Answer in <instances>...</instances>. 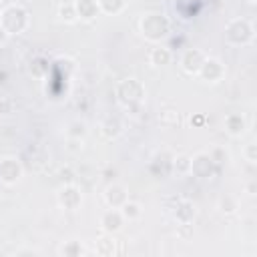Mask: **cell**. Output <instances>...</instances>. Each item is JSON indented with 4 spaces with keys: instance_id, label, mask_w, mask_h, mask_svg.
Listing matches in <instances>:
<instances>
[{
    "instance_id": "obj_1",
    "label": "cell",
    "mask_w": 257,
    "mask_h": 257,
    "mask_svg": "<svg viewBox=\"0 0 257 257\" xmlns=\"http://www.w3.org/2000/svg\"><path fill=\"white\" fill-rule=\"evenodd\" d=\"M169 28H171L169 18L165 14H161V12H147L139 20L141 34L151 42H159L161 38H165L169 34Z\"/></svg>"
},
{
    "instance_id": "obj_2",
    "label": "cell",
    "mask_w": 257,
    "mask_h": 257,
    "mask_svg": "<svg viewBox=\"0 0 257 257\" xmlns=\"http://www.w3.org/2000/svg\"><path fill=\"white\" fill-rule=\"evenodd\" d=\"M0 26L6 30L8 36L12 34H20L26 30L28 26V12L20 6V4H10L6 8H2L0 12Z\"/></svg>"
},
{
    "instance_id": "obj_3",
    "label": "cell",
    "mask_w": 257,
    "mask_h": 257,
    "mask_svg": "<svg viewBox=\"0 0 257 257\" xmlns=\"http://www.w3.org/2000/svg\"><path fill=\"white\" fill-rule=\"evenodd\" d=\"M114 94H116V100L122 106H137L145 98V86L137 78H124L116 84Z\"/></svg>"
},
{
    "instance_id": "obj_4",
    "label": "cell",
    "mask_w": 257,
    "mask_h": 257,
    "mask_svg": "<svg viewBox=\"0 0 257 257\" xmlns=\"http://www.w3.org/2000/svg\"><path fill=\"white\" fill-rule=\"evenodd\" d=\"M253 36H255L253 24L249 20H245V18H233L225 26V38H227L229 44L245 46V44H251L253 42Z\"/></svg>"
},
{
    "instance_id": "obj_5",
    "label": "cell",
    "mask_w": 257,
    "mask_h": 257,
    "mask_svg": "<svg viewBox=\"0 0 257 257\" xmlns=\"http://www.w3.org/2000/svg\"><path fill=\"white\" fill-rule=\"evenodd\" d=\"M56 201H58V205H60L62 209L74 211V209H78L80 203H82V193H80V189H78L74 183H68V185H62V189L58 191Z\"/></svg>"
},
{
    "instance_id": "obj_6",
    "label": "cell",
    "mask_w": 257,
    "mask_h": 257,
    "mask_svg": "<svg viewBox=\"0 0 257 257\" xmlns=\"http://www.w3.org/2000/svg\"><path fill=\"white\" fill-rule=\"evenodd\" d=\"M22 177V165L16 157H2L0 159V183L14 185Z\"/></svg>"
},
{
    "instance_id": "obj_7",
    "label": "cell",
    "mask_w": 257,
    "mask_h": 257,
    "mask_svg": "<svg viewBox=\"0 0 257 257\" xmlns=\"http://www.w3.org/2000/svg\"><path fill=\"white\" fill-rule=\"evenodd\" d=\"M203 80H207V82H221L223 80V76H225V64L219 60V58H205L203 60V64H201V68H199V72H197Z\"/></svg>"
},
{
    "instance_id": "obj_8",
    "label": "cell",
    "mask_w": 257,
    "mask_h": 257,
    "mask_svg": "<svg viewBox=\"0 0 257 257\" xmlns=\"http://www.w3.org/2000/svg\"><path fill=\"white\" fill-rule=\"evenodd\" d=\"M215 163L213 159L209 157V153H199L195 157H191V175L197 177V179H209L213 173H215Z\"/></svg>"
},
{
    "instance_id": "obj_9",
    "label": "cell",
    "mask_w": 257,
    "mask_h": 257,
    "mask_svg": "<svg viewBox=\"0 0 257 257\" xmlns=\"http://www.w3.org/2000/svg\"><path fill=\"white\" fill-rule=\"evenodd\" d=\"M205 58L207 56H205L203 50H199V48H187L183 52V56H181V66H183V70L187 74H197Z\"/></svg>"
},
{
    "instance_id": "obj_10",
    "label": "cell",
    "mask_w": 257,
    "mask_h": 257,
    "mask_svg": "<svg viewBox=\"0 0 257 257\" xmlns=\"http://www.w3.org/2000/svg\"><path fill=\"white\" fill-rule=\"evenodd\" d=\"M122 225H124V217H122L120 209H112V207H110V209L100 217V229H102L106 235L118 233V231L122 229Z\"/></svg>"
},
{
    "instance_id": "obj_11",
    "label": "cell",
    "mask_w": 257,
    "mask_h": 257,
    "mask_svg": "<svg viewBox=\"0 0 257 257\" xmlns=\"http://www.w3.org/2000/svg\"><path fill=\"white\" fill-rule=\"evenodd\" d=\"M104 201H106L108 207L120 209V207L128 201V193H126V189H124L122 185L112 183V185H108V187L104 189Z\"/></svg>"
},
{
    "instance_id": "obj_12",
    "label": "cell",
    "mask_w": 257,
    "mask_h": 257,
    "mask_svg": "<svg viewBox=\"0 0 257 257\" xmlns=\"http://www.w3.org/2000/svg\"><path fill=\"white\" fill-rule=\"evenodd\" d=\"M225 131L231 137H241L247 131V118L241 112H229L225 116Z\"/></svg>"
},
{
    "instance_id": "obj_13",
    "label": "cell",
    "mask_w": 257,
    "mask_h": 257,
    "mask_svg": "<svg viewBox=\"0 0 257 257\" xmlns=\"http://www.w3.org/2000/svg\"><path fill=\"white\" fill-rule=\"evenodd\" d=\"M74 8H76V16L80 20H94L100 14L96 0H74Z\"/></svg>"
},
{
    "instance_id": "obj_14",
    "label": "cell",
    "mask_w": 257,
    "mask_h": 257,
    "mask_svg": "<svg viewBox=\"0 0 257 257\" xmlns=\"http://www.w3.org/2000/svg\"><path fill=\"white\" fill-rule=\"evenodd\" d=\"M171 60H173V52H171L169 48H165V46H157V48H153L151 54H149V62H151L153 66H157V68L171 64Z\"/></svg>"
},
{
    "instance_id": "obj_15",
    "label": "cell",
    "mask_w": 257,
    "mask_h": 257,
    "mask_svg": "<svg viewBox=\"0 0 257 257\" xmlns=\"http://www.w3.org/2000/svg\"><path fill=\"white\" fill-rule=\"evenodd\" d=\"M175 209H177V211H175V219H177L181 225L193 223V219H195V209H193V205H191L189 201H181Z\"/></svg>"
},
{
    "instance_id": "obj_16",
    "label": "cell",
    "mask_w": 257,
    "mask_h": 257,
    "mask_svg": "<svg viewBox=\"0 0 257 257\" xmlns=\"http://www.w3.org/2000/svg\"><path fill=\"white\" fill-rule=\"evenodd\" d=\"M100 133H102V137L104 139H108V141H112V139H116L120 133H122V122L118 120V118H106L102 124H100Z\"/></svg>"
},
{
    "instance_id": "obj_17",
    "label": "cell",
    "mask_w": 257,
    "mask_h": 257,
    "mask_svg": "<svg viewBox=\"0 0 257 257\" xmlns=\"http://www.w3.org/2000/svg\"><path fill=\"white\" fill-rule=\"evenodd\" d=\"M94 251H96V255H100V257H110V255H114V253H116V247H114L112 235H110V237H100V239H96Z\"/></svg>"
},
{
    "instance_id": "obj_18",
    "label": "cell",
    "mask_w": 257,
    "mask_h": 257,
    "mask_svg": "<svg viewBox=\"0 0 257 257\" xmlns=\"http://www.w3.org/2000/svg\"><path fill=\"white\" fill-rule=\"evenodd\" d=\"M66 137L70 139V141H82L84 137H86V122H82V120H72V122H68V126H66Z\"/></svg>"
},
{
    "instance_id": "obj_19",
    "label": "cell",
    "mask_w": 257,
    "mask_h": 257,
    "mask_svg": "<svg viewBox=\"0 0 257 257\" xmlns=\"http://www.w3.org/2000/svg\"><path fill=\"white\" fill-rule=\"evenodd\" d=\"M171 169L177 175H189V171H191V157L189 155H177L171 161Z\"/></svg>"
},
{
    "instance_id": "obj_20",
    "label": "cell",
    "mask_w": 257,
    "mask_h": 257,
    "mask_svg": "<svg viewBox=\"0 0 257 257\" xmlns=\"http://www.w3.org/2000/svg\"><path fill=\"white\" fill-rule=\"evenodd\" d=\"M96 2H98L100 12L104 14H118L126 6V0H96Z\"/></svg>"
},
{
    "instance_id": "obj_21",
    "label": "cell",
    "mask_w": 257,
    "mask_h": 257,
    "mask_svg": "<svg viewBox=\"0 0 257 257\" xmlns=\"http://www.w3.org/2000/svg\"><path fill=\"white\" fill-rule=\"evenodd\" d=\"M58 16H60V20H62V22H66V24L76 22V20H78V16H76L74 2H64V4H60V8H58Z\"/></svg>"
},
{
    "instance_id": "obj_22",
    "label": "cell",
    "mask_w": 257,
    "mask_h": 257,
    "mask_svg": "<svg viewBox=\"0 0 257 257\" xmlns=\"http://www.w3.org/2000/svg\"><path fill=\"white\" fill-rule=\"evenodd\" d=\"M120 213H122L124 221H135V219H139V217L143 215V209H141L139 203H135V201H126V203L120 207Z\"/></svg>"
},
{
    "instance_id": "obj_23",
    "label": "cell",
    "mask_w": 257,
    "mask_h": 257,
    "mask_svg": "<svg viewBox=\"0 0 257 257\" xmlns=\"http://www.w3.org/2000/svg\"><path fill=\"white\" fill-rule=\"evenodd\" d=\"M58 253L64 255V257H78V255L84 253V249H82V245H80L78 241H66V243L58 249Z\"/></svg>"
},
{
    "instance_id": "obj_24",
    "label": "cell",
    "mask_w": 257,
    "mask_h": 257,
    "mask_svg": "<svg viewBox=\"0 0 257 257\" xmlns=\"http://www.w3.org/2000/svg\"><path fill=\"white\" fill-rule=\"evenodd\" d=\"M159 120H161L165 126H175V124H179V112H177L175 108H165V110H161Z\"/></svg>"
},
{
    "instance_id": "obj_25",
    "label": "cell",
    "mask_w": 257,
    "mask_h": 257,
    "mask_svg": "<svg viewBox=\"0 0 257 257\" xmlns=\"http://www.w3.org/2000/svg\"><path fill=\"white\" fill-rule=\"evenodd\" d=\"M237 199L235 197H231V195H223L221 199H219V209H221V213H227V215H231V213H235L237 211Z\"/></svg>"
},
{
    "instance_id": "obj_26",
    "label": "cell",
    "mask_w": 257,
    "mask_h": 257,
    "mask_svg": "<svg viewBox=\"0 0 257 257\" xmlns=\"http://www.w3.org/2000/svg\"><path fill=\"white\" fill-rule=\"evenodd\" d=\"M30 72L34 76H44L48 72V62L42 58V56H36L32 62H30Z\"/></svg>"
},
{
    "instance_id": "obj_27",
    "label": "cell",
    "mask_w": 257,
    "mask_h": 257,
    "mask_svg": "<svg viewBox=\"0 0 257 257\" xmlns=\"http://www.w3.org/2000/svg\"><path fill=\"white\" fill-rule=\"evenodd\" d=\"M209 157L213 159V163H215V165H223V163H227V161H229V153H227L223 147H215V149L209 153Z\"/></svg>"
},
{
    "instance_id": "obj_28",
    "label": "cell",
    "mask_w": 257,
    "mask_h": 257,
    "mask_svg": "<svg viewBox=\"0 0 257 257\" xmlns=\"http://www.w3.org/2000/svg\"><path fill=\"white\" fill-rule=\"evenodd\" d=\"M243 157H245L247 163L255 165V163H257V145H255V143L245 145V147H243Z\"/></svg>"
},
{
    "instance_id": "obj_29",
    "label": "cell",
    "mask_w": 257,
    "mask_h": 257,
    "mask_svg": "<svg viewBox=\"0 0 257 257\" xmlns=\"http://www.w3.org/2000/svg\"><path fill=\"white\" fill-rule=\"evenodd\" d=\"M60 181H62V185H68V183H74V173L66 167V169H62L60 171Z\"/></svg>"
},
{
    "instance_id": "obj_30",
    "label": "cell",
    "mask_w": 257,
    "mask_h": 257,
    "mask_svg": "<svg viewBox=\"0 0 257 257\" xmlns=\"http://www.w3.org/2000/svg\"><path fill=\"white\" fill-rule=\"evenodd\" d=\"M205 122V116L203 114H197L195 118H191V124H203Z\"/></svg>"
},
{
    "instance_id": "obj_31",
    "label": "cell",
    "mask_w": 257,
    "mask_h": 257,
    "mask_svg": "<svg viewBox=\"0 0 257 257\" xmlns=\"http://www.w3.org/2000/svg\"><path fill=\"white\" fill-rule=\"evenodd\" d=\"M6 38H8V34H6V30H4L2 26H0V44H2V42H4Z\"/></svg>"
},
{
    "instance_id": "obj_32",
    "label": "cell",
    "mask_w": 257,
    "mask_h": 257,
    "mask_svg": "<svg viewBox=\"0 0 257 257\" xmlns=\"http://www.w3.org/2000/svg\"><path fill=\"white\" fill-rule=\"evenodd\" d=\"M247 2H251V4H253V2H257V0H247Z\"/></svg>"
}]
</instances>
